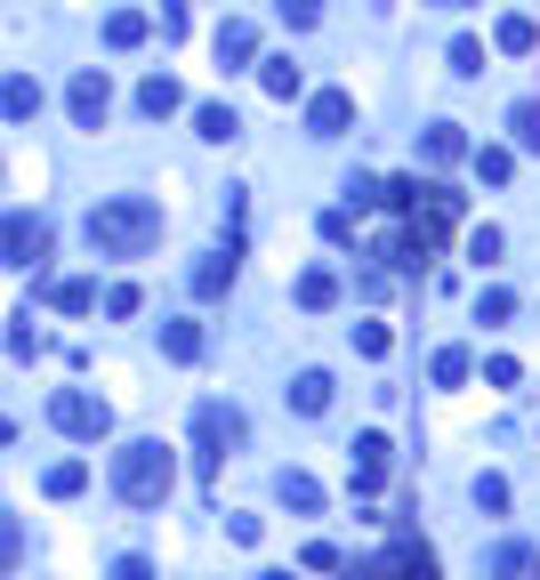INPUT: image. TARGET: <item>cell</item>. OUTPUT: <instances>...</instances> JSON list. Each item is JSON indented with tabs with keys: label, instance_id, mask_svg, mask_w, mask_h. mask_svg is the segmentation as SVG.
<instances>
[{
	"label": "cell",
	"instance_id": "obj_33",
	"mask_svg": "<svg viewBox=\"0 0 540 580\" xmlns=\"http://www.w3.org/2000/svg\"><path fill=\"white\" fill-rule=\"evenodd\" d=\"M323 243L347 250V243H355V210H323Z\"/></svg>",
	"mask_w": 540,
	"mask_h": 580
},
{
	"label": "cell",
	"instance_id": "obj_15",
	"mask_svg": "<svg viewBox=\"0 0 540 580\" xmlns=\"http://www.w3.org/2000/svg\"><path fill=\"white\" fill-rule=\"evenodd\" d=\"M178 106H186V89H178L170 73H146V81H138V114H146V121H170Z\"/></svg>",
	"mask_w": 540,
	"mask_h": 580
},
{
	"label": "cell",
	"instance_id": "obj_13",
	"mask_svg": "<svg viewBox=\"0 0 540 580\" xmlns=\"http://www.w3.org/2000/svg\"><path fill=\"white\" fill-rule=\"evenodd\" d=\"M243 65H258V32L243 17H226L218 24V73H243Z\"/></svg>",
	"mask_w": 540,
	"mask_h": 580
},
{
	"label": "cell",
	"instance_id": "obj_22",
	"mask_svg": "<svg viewBox=\"0 0 540 580\" xmlns=\"http://www.w3.org/2000/svg\"><path fill=\"white\" fill-rule=\"evenodd\" d=\"M468 169H477L484 186H509V178H517V154H509V146H477V154H468Z\"/></svg>",
	"mask_w": 540,
	"mask_h": 580
},
{
	"label": "cell",
	"instance_id": "obj_25",
	"mask_svg": "<svg viewBox=\"0 0 540 580\" xmlns=\"http://www.w3.org/2000/svg\"><path fill=\"white\" fill-rule=\"evenodd\" d=\"M81 484H89V460H57V468L41 475V492H49V500H73Z\"/></svg>",
	"mask_w": 540,
	"mask_h": 580
},
{
	"label": "cell",
	"instance_id": "obj_39",
	"mask_svg": "<svg viewBox=\"0 0 540 580\" xmlns=\"http://www.w3.org/2000/svg\"><path fill=\"white\" fill-rule=\"evenodd\" d=\"M298 564H307V572H340L347 557H340V549H331V540H307V557H298Z\"/></svg>",
	"mask_w": 540,
	"mask_h": 580
},
{
	"label": "cell",
	"instance_id": "obj_18",
	"mask_svg": "<svg viewBox=\"0 0 540 580\" xmlns=\"http://www.w3.org/2000/svg\"><path fill=\"white\" fill-rule=\"evenodd\" d=\"M0 114H9V121H41V81H32V73L0 81Z\"/></svg>",
	"mask_w": 540,
	"mask_h": 580
},
{
	"label": "cell",
	"instance_id": "obj_38",
	"mask_svg": "<svg viewBox=\"0 0 540 580\" xmlns=\"http://www.w3.org/2000/svg\"><path fill=\"white\" fill-rule=\"evenodd\" d=\"M283 24H291V32H307V24H323V0H283Z\"/></svg>",
	"mask_w": 540,
	"mask_h": 580
},
{
	"label": "cell",
	"instance_id": "obj_9",
	"mask_svg": "<svg viewBox=\"0 0 540 580\" xmlns=\"http://www.w3.org/2000/svg\"><path fill=\"white\" fill-rule=\"evenodd\" d=\"M347 121H355V97L347 89H315L307 97V138H347Z\"/></svg>",
	"mask_w": 540,
	"mask_h": 580
},
{
	"label": "cell",
	"instance_id": "obj_26",
	"mask_svg": "<svg viewBox=\"0 0 540 580\" xmlns=\"http://www.w3.org/2000/svg\"><path fill=\"white\" fill-rule=\"evenodd\" d=\"M161 355H170V363H194V355H202V323H161Z\"/></svg>",
	"mask_w": 540,
	"mask_h": 580
},
{
	"label": "cell",
	"instance_id": "obj_41",
	"mask_svg": "<svg viewBox=\"0 0 540 580\" xmlns=\"http://www.w3.org/2000/svg\"><path fill=\"white\" fill-rule=\"evenodd\" d=\"M258 580H298V572H258Z\"/></svg>",
	"mask_w": 540,
	"mask_h": 580
},
{
	"label": "cell",
	"instance_id": "obj_12",
	"mask_svg": "<svg viewBox=\"0 0 540 580\" xmlns=\"http://www.w3.org/2000/svg\"><path fill=\"white\" fill-rule=\"evenodd\" d=\"M420 161H428V169H452V161H468L460 121H428V129H420Z\"/></svg>",
	"mask_w": 540,
	"mask_h": 580
},
{
	"label": "cell",
	"instance_id": "obj_23",
	"mask_svg": "<svg viewBox=\"0 0 540 580\" xmlns=\"http://www.w3.org/2000/svg\"><path fill=\"white\" fill-rule=\"evenodd\" d=\"M146 32H154V24H146L138 9H114V17H106V49H146Z\"/></svg>",
	"mask_w": 540,
	"mask_h": 580
},
{
	"label": "cell",
	"instance_id": "obj_8",
	"mask_svg": "<svg viewBox=\"0 0 540 580\" xmlns=\"http://www.w3.org/2000/svg\"><path fill=\"white\" fill-rule=\"evenodd\" d=\"M387 452H395V443H387L380 427H371V435H355V452H347V475H355V492H363V500L387 484Z\"/></svg>",
	"mask_w": 540,
	"mask_h": 580
},
{
	"label": "cell",
	"instance_id": "obj_37",
	"mask_svg": "<svg viewBox=\"0 0 540 580\" xmlns=\"http://www.w3.org/2000/svg\"><path fill=\"white\" fill-rule=\"evenodd\" d=\"M517 380H524V371H517V355H492V363H484V387H500V395H509Z\"/></svg>",
	"mask_w": 540,
	"mask_h": 580
},
{
	"label": "cell",
	"instance_id": "obj_6",
	"mask_svg": "<svg viewBox=\"0 0 540 580\" xmlns=\"http://www.w3.org/2000/svg\"><path fill=\"white\" fill-rule=\"evenodd\" d=\"M65 114H73V129H106V114H114L106 65H81V73H73V89H65Z\"/></svg>",
	"mask_w": 540,
	"mask_h": 580
},
{
	"label": "cell",
	"instance_id": "obj_2",
	"mask_svg": "<svg viewBox=\"0 0 540 580\" xmlns=\"http://www.w3.org/2000/svg\"><path fill=\"white\" fill-rule=\"evenodd\" d=\"M114 492H121L129 508H161V500L178 492V460H170V443H161V435L121 443V452H114Z\"/></svg>",
	"mask_w": 540,
	"mask_h": 580
},
{
	"label": "cell",
	"instance_id": "obj_16",
	"mask_svg": "<svg viewBox=\"0 0 540 580\" xmlns=\"http://www.w3.org/2000/svg\"><path fill=\"white\" fill-rule=\"evenodd\" d=\"M258 89H266V97H275V106H291V97H298V89H307V73H298V65H291V57H258Z\"/></svg>",
	"mask_w": 540,
	"mask_h": 580
},
{
	"label": "cell",
	"instance_id": "obj_17",
	"mask_svg": "<svg viewBox=\"0 0 540 580\" xmlns=\"http://www.w3.org/2000/svg\"><path fill=\"white\" fill-rule=\"evenodd\" d=\"M275 500L298 508V517H315V508H323V484H315L307 468H283V475H275Z\"/></svg>",
	"mask_w": 540,
	"mask_h": 580
},
{
	"label": "cell",
	"instance_id": "obj_34",
	"mask_svg": "<svg viewBox=\"0 0 540 580\" xmlns=\"http://www.w3.org/2000/svg\"><path fill=\"white\" fill-rule=\"evenodd\" d=\"M509 315H517V298H509V291H500V283H492V291L477 298V323H509Z\"/></svg>",
	"mask_w": 540,
	"mask_h": 580
},
{
	"label": "cell",
	"instance_id": "obj_36",
	"mask_svg": "<svg viewBox=\"0 0 540 580\" xmlns=\"http://www.w3.org/2000/svg\"><path fill=\"white\" fill-rule=\"evenodd\" d=\"M138 306H146V298H138V283H114V291H106V315H114V323H129Z\"/></svg>",
	"mask_w": 540,
	"mask_h": 580
},
{
	"label": "cell",
	"instance_id": "obj_27",
	"mask_svg": "<svg viewBox=\"0 0 540 580\" xmlns=\"http://www.w3.org/2000/svg\"><path fill=\"white\" fill-rule=\"evenodd\" d=\"M435 387H468V371H477V363H468V347H435Z\"/></svg>",
	"mask_w": 540,
	"mask_h": 580
},
{
	"label": "cell",
	"instance_id": "obj_4",
	"mask_svg": "<svg viewBox=\"0 0 540 580\" xmlns=\"http://www.w3.org/2000/svg\"><path fill=\"white\" fill-rule=\"evenodd\" d=\"M49 427L73 435V443H97V435H114V403L89 395V387H57L49 395Z\"/></svg>",
	"mask_w": 540,
	"mask_h": 580
},
{
	"label": "cell",
	"instance_id": "obj_3",
	"mask_svg": "<svg viewBox=\"0 0 540 580\" xmlns=\"http://www.w3.org/2000/svg\"><path fill=\"white\" fill-rule=\"evenodd\" d=\"M340 580H444V564H435V549H428V540L395 532L380 557H355V564H340Z\"/></svg>",
	"mask_w": 540,
	"mask_h": 580
},
{
	"label": "cell",
	"instance_id": "obj_1",
	"mask_svg": "<svg viewBox=\"0 0 540 580\" xmlns=\"http://www.w3.org/2000/svg\"><path fill=\"white\" fill-rule=\"evenodd\" d=\"M89 243L106 250V258H146L161 243V201H146V194H106L89 210Z\"/></svg>",
	"mask_w": 540,
	"mask_h": 580
},
{
	"label": "cell",
	"instance_id": "obj_21",
	"mask_svg": "<svg viewBox=\"0 0 540 580\" xmlns=\"http://www.w3.org/2000/svg\"><path fill=\"white\" fill-rule=\"evenodd\" d=\"M509 138H517V154H540V97H517L509 106Z\"/></svg>",
	"mask_w": 540,
	"mask_h": 580
},
{
	"label": "cell",
	"instance_id": "obj_40",
	"mask_svg": "<svg viewBox=\"0 0 540 580\" xmlns=\"http://www.w3.org/2000/svg\"><path fill=\"white\" fill-rule=\"evenodd\" d=\"M106 580H154V564H146V557H114V572H106Z\"/></svg>",
	"mask_w": 540,
	"mask_h": 580
},
{
	"label": "cell",
	"instance_id": "obj_42",
	"mask_svg": "<svg viewBox=\"0 0 540 580\" xmlns=\"http://www.w3.org/2000/svg\"><path fill=\"white\" fill-rule=\"evenodd\" d=\"M435 9H468V0H435Z\"/></svg>",
	"mask_w": 540,
	"mask_h": 580
},
{
	"label": "cell",
	"instance_id": "obj_24",
	"mask_svg": "<svg viewBox=\"0 0 540 580\" xmlns=\"http://www.w3.org/2000/svg\"><path fill=\"white\" fill-rule=\"evenodd\" d=\"M492 41L509 49V57H532V49H540V24H532V17H500V24H492Z\"/></svg>",
	"mask_w": 540,
	"mask_h": 580
},
{
	"label": "cell",
	"instance_id": "obj_19",
	"mask_svg": "<svg viewBox=\"0 0 540 580\" xmlns=\"http://www.w3.org/2000/svg\"><path fill=\"white\" fill-rule=\"evenodd\" d=\"M298 306H307V315H331V306H340V275H331V266H307V275H298Z\"/></svg>",
	"mask_w": 540,
	"mask_h": 580
},
{
	"label": "cell",
	"instance_id": "obj_11",
	"mask_svg": "<svg viewBox=\"0 0 540 580\" xmlns=\"http://www.w3.org/2000/svg\"><path fill=\"white\" fill-rule=\"evenodd\" d=\"M234 275H243V243H226V250H210V258L194 266V298H226Z\"/></svg>",
	"mask_w": 540,
	"mask_h": 580
},
{
	"label": "cell",
	"instance_id": "obj_43",
	"mask_svg": "<svg viewBox=\"0 0 540 580\" xmlns=\"http://www.w3.org/2000/svg\"><path fill=\"white\" fill-rule=\"evenodd\" d=\"M9 435H17V427H9V420H0V443H9Z\"/></svg>",
	"mask_w": 540,
	"mask_h": 580
},
{
	"label": "cell",
	"instance_id": "obj_31",
	"mask_svg": "<svg viewBox=\"0 0 540 580\" xmlns=\"http://www.w3.org/2000/svg\"><path fill=\"white\" fill-rule=\"evenodd\" d=\"M17 564H24V524L0 517V572H17Z\"/></svg>",
	"mask_w": 540,
	"mask_h": 580
},
{
	"label": "cell",
	"instance_id": "obj_14",
	"mask_svg": "<svg viewBox=\"0 0 540 580\" xmlns=\"http://www.w3.org/2000/svg\"><path fill=\"white\" fill-rule=\"evenodd\" d=\"M283 395H291V412H298V420H323V412H331V371H298Z\"/></svg>",
	"mask_w": 540,
	"mask_h": 580
},
{
	"label": "cell",
	"instance_id": "obj_5",
	"mask_svg": "<svg viewBox=\"0 0 540 580\" xmlns=\"http://www.w3.org/2000/svg\"><path fill=\"white\" fill-rule=\"evenodd\" d=\"M251 420L234 412V403H194V443H202V468H218L226 452H243Z\"/></svg>",
	"mask_w": 540,
	"mask_h": 580
},
{
	"label": "cell",
	"instance_id": "obj_32",
	"mask_svg": "<svg viewBox=\"0 0 540 580\" xmlns=\"http://www.w3.org/2000/svg\"><path fill=\"white\" fill-rule=\"evenodd\" d=\"M477 508L500 517V508H509V475H477Z\"/></svg>",
	"mask_w": 540,
	"mask_h": 580
},
{
	"label": "cell",
	"instance_id": "obj_30",
	"mask_svg": "<svg viewBox=\"0 0 540 580\" xmlns=\"http://www.w3.org/2000/svg\"><path fill=\"white\" fill-rule=\"evenodd\" d=\"M387 347H395V331H387V323H355V355H371V363H380Z\"/></svg>",
	"mask_w": 540,
	"mask_h": 580
},
{
	"label": "cell",
	"instance_id": "obj_28",
	"mask_svg": "<svg viewBox=\"0 0 540 580\" xmlns=\"http://www.w3.org/2000/svg\"><path fill=\"white\" fill-rule=\"evenodd\" d=\"M49 298H57V315H89V306H97V283H81V275H73V283H57Z\"/></svg>",
	"mask_w": 540,
	"mask_h": 580
},
{
	"label": "cell",
	"instance_id": "obj_20",
	"mask_svg": "<svg viewBox=\"0 0 540 580\" xmlns=\"http://www.w3.org/2000/svg\"><path fill=\"white\" fill-rule=\"evenodd\" d=\"M194 138L234 146V138H243V121H234V106H194Z\"/></svg>",
	"mask_w": 540,
	"mask_h": 580
},
{
	"label": "cell",
	"instance_id": "obj_10",
	"mask_svg": "<svg viewBox=\"0 0 540 580\" xmlns=\"http://www.w3.org/2000/svg\"><path fill=\"white\" fill-rule=\"evenodd\" d=\"M484 580H540V549H532V540H492Z\"/></svg>",
	"mask_w": 540,
	"mask_h": 580
},
{
	"label": "cell",
	"instance_id": "obj_29",
	"mask_svg": "<svg viewBox=\"0 0 540 580\" xmlns=\"http://www.w3.org/2000/svg\"><path fill=\"white\" fill-rule=\"evenodd\" d=\"M452 73L477 81V73H484V41H468V32H460V41H452Z\"/></svg>",
	"mask_w": 540,
	"mask_h": 580
},
{
	"label": "cell",
	"instance_id": "obj_35",
	"mask_svg": "<svg viewBox=\"0 0 540 580\" xmlns=\"http://www.w3.org/2000/svg\"><path fill=\"white\" fill-rule=\"evenodd\" d=\"M468 258L492 266V258H500V226H468Z\"/></svg>",
	"mask_w": 540,
	"mask_h": 580
},
{
	"label": "cell",
	"instance_id": "obj_7",
	"mask_svg": "<svg viewBox=\"0 0 540 580\" xmlns=\"http://www.w3.org/2000/svg\"><path fill=\"white\" fill-rule=\"evenodd\" d=\"M49 258V226L32 210H9L0 218V266H41Z\"/></svg>",
	"mask_w": 540,
	"mask_h": 580
}]
</instances>
